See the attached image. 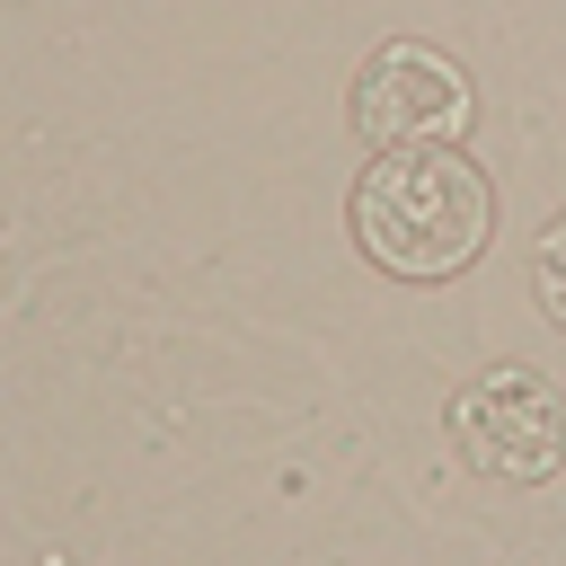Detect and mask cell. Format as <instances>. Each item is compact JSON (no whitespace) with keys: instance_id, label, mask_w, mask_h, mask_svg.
Returning a JSON list of instances; mask_svg holds the SVG:
<instances>
[{"instance_id":"3","label":"cell","mask_w":566,"mask_h":566,"mask_svg":"<svg viewBox=\"0 0 566 566\" xmlns=\"http://www.w3.org/2000/svg\"><path fill=\"white\" fill-rule=\"evenodd\" d=\"M451 424H460V451L495 478H557V460H566V407L531 371H486L451 407Z\"/></svg>"},{"instance_id":"2","label":"cell","mask_w":566,"mask_h":566,"mask_svg":"<svg viewBox=\"0 0 566 566\" xmlns=\"http://www.w3.org/2000/svg\"><path fill=\"white\" fill-rule=\"evenodd\" d=\"M460 124H469V80L451 53L398 35L354 71V133L371 142V159L380 150H442Z\"/></svg>"},{"instance_id":"4","label":"cell","mask_w":566,"mask_h":566,"mask_svg":"<svg viewBox=\"0 0 566 566\" xmlns=\"http://www.w3.org/2000/svg\"><path fill=\"white\" fill-rule=\"evenodd\" d=\"M539 310L566 327V221L539 230Z\"/></svg>"},{"instance_id":"1","label":"cell","mask_w":566,"mask_h":566,"mask_svg":"<svg viewBox=\"0 0 566 566\" xmlns=\"http://www.w3.org/2000/svg\"><path fill=\"white\" fill-rule=\"evenodd\" d=\"M354 239L398 283H451L495 239V186L469 150H380L354 177Z\"/></svg>"}]
</instances>
